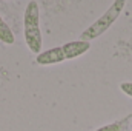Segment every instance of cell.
Masks as SVG:
<instances>
[{
	"label": "cell",
	"mask_w": 132,
	"mask_h": 131,
	"mask_svg": "<svg viewBox=\"0 0 132 131\" xmlns=\"http://www.w3.org/2000/svg\"><path fill=\"white\" fill-rule=\"evenodd\" d=\"M23 28H25V42L34 54H40L42 49V33H40V14H38V3L31 0L26 5L23 14Z\"/></svg>",
	"instance_id": "cell-1"
},
{
	"label": "cell",
	"mask_w": 132,
	"mask_h": 131,
	"mask_svg": "<svg viewBox=\"0 0 132 131\" xmlns=\"http://www.w3.org/2000/svg\"><path fill=\"white\" fill-rule=\"evenodd\" d=\"M125 6H126V2L125 0H115V2H112V5L106 9V12L101 17H98L91 26H88L83 33L80 34V39L78 40L91 42V40L100 37L101 34H104L115 23V20L120 17V14H121V11H123Z\"/></svg>",
	"instance_id": "cell-2"
},
{
	"label": "cell",
	"mask_w": 132,
	"mask_h": 131,
	"mask_svg": "<svg viewBox=\"0 0 132 131\" xmlns=\"http://www.w3.org/2000/svg\"><path fill=\"white\" fill-rule=\"evenodd\" d=\"M62 49H63L66 60H72V59H77L81 54L88 53L91 49V43L85 42V40H74V42H68L65 45H62Z\"/></svg>",
	"instance_id": "cell-3"
},
{
	"label": "cell",
	"mask_w": 132,
	"mask_h": 131,
	"mask_svg": "<svg viewBox=\"0 0 132 131\" xmlns=\"http://www.w3.org/2000/svg\"><path fill=\"white\" fill-rule=\"evenodd\" d=\"M65 54H63V49L62 46H55V48H51V49H46L43 53H40L37 57H35V62L38 65H55V63H62L65 62Z\"/></svg>",
	"instance_id": "cell-4"
},
{
	"label": "cell",
	"mask_w": 132,
	"mask_h": 131,
	"mask_svg": "<svg viewBox=\"0 0 132 131\" xmlns=\"http://www.w3.org/2000/svg\"><path fill=\"white\" fill-rule=\"evenodd\" d=\"M0 42L5 43V45H12L15 42L14 33L11 31V28L8 26V23L2 19V16H0Z\"/></svg>",
	"instance_id": "cell-5"
},
{
	"label": "cell",
	"mask_w": 132,
	"mask_h": 131,
	"mask_svg": "<svg viewBox=\"0 0 132 131\" xmlns=\"http://www.w3.org/2000/svg\"><path fill=\"white\" fill-rule=\"evenodd\" d=\"M120 90H121L128 97H132V82H121V83H120Z\"/></svg>",
	"instance_id": "cell-6"
},
{
	"label": "cell",
	"mask_w": 132,
	"mask_h": 131,
	"mask_svg": "<svg viewBox=\"0 0 132 131\" xmlns=\"http://www.w3.org/2000/svg\"><path fill=\"white\" fill-rule=\"evenodd\" d=\"M95 131H121V127H120L118 122H115V123H109V125L100 127L98 130H95Z\"/></svg>",
	"instance_id": "cell-7"
},
{
	"label": "cell",
	"mask_w": 132,
	"mask_h": 131,
	"mask_svg": "<svg viewBox=\"0 0 132 131\" xmlns=\"http://www.w3.org/2000/svg\"><path fill=\"white\" fill-rule=\"evenodd\" d=\"M131 117H132V116H131Z\"/></svg>",
	"instance_id": "cell-8"
}]
</instances>
